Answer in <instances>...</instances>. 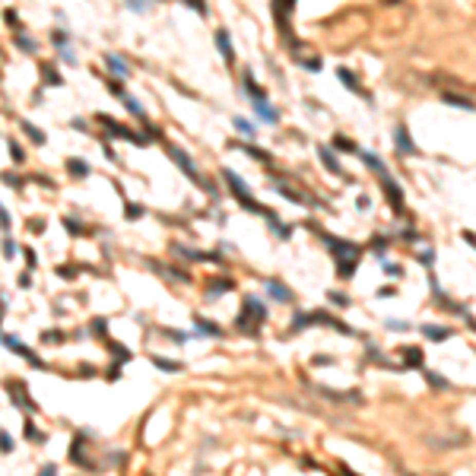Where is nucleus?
Wrapping results in <instances>:
<instances>
[{"label": "nucleus", "mask_w": 476, "mask_h": 476, "mask_svg": "<svg viewBox=\"0 0 476 476\" xmlns=\"http://www.w3.org/2000/svg\"><path fill=\"white\" fill-rule=\"evenodd\" d=\"M324 245L334 251V258H337V273L343 280H350L356 267H359V245L353 242H343L340 235H324Z\"/></svg>", "instance_id": "f257e3e1"}, {"label": "nucleus", "mask_w": 476, "mask_h": 476, "mask_svg": "<svg viewBox=\"0 0 476 476\" xmlns=\"http://www.w3.org/2000/svg\"><path fill=\"white\" fill-rule=\"evenodd\" d=\"M267 321V308H264V302L261 299H254V296H245V302H242V315H238V331L242 334H248V337H254L261 331V324Z\"/></svg>", "instance_id": "f03ea898"}, {"label": "nucleus", "mask_w": 476, "mask_h": 476, "mask_svg": "<svg viewBox=\"0 0 476 476\" xmlns=\"http://www.w3.org/2000/svg\"><path fill=\"white\" fill-rule=\"evenodd\" d=\"M223 178H226V185H229V191L235 194V200H238V204H242V207H248V210H254V213H261V216H267V219L273 216V213H270L267 207H261L258 200H254V197H251V194L245 191V181L238 178L235 172H229V169H226V172H223Z\"/></svg>", "instance_id": "7ed1b4c3"}, {"label": "nucleus", "mask_w": 476, "mask_h": 476, "mask_svg": "<svg viewBox=\"0 0 476 476\" xmlns=\"http://www.w3.org/2000/svg\"><path fill=\"white\" fill-rule=\"evenodd\" d=\"M169 156L175 159V166H178L181 172H185V175H188L191 181H197V185H204V188H210V185H207V181H204V178H200V172L194 169V162H191V156H188L185 150H178V146H169ZM210 191H213V188H210Z\"/></svg>", "instance_id": "20e7f679"}, {"label": "nucleus", "mask_w": 476, "mask_h": 476, "mask_svg": "<svg viewBox=\"0 0 476 476\" xmlns=\"http://www.w3.org/2000/svg\"><path fill=\"white\" fill-rule=\"evenodd\" d=\"M273 13H277V26H283V35L292 42L289 32V16H292V0H273Z\"/></svg>", "instance_id": "39448f33"}, {"label": "nucleus", "mask_w": 476, "mask_h": 476, "mask_svg": "<svg viewBox=\"0 0 476 476\" xmlns=\"http://www.w3.org/2000/svg\"><path fill=\"white\" fill-rule=\"evenodd\" d=\"M267 296H270L273 302H283V305H289V302H292L289 286H286V283H280V280H270V283H267Z\"/></svg>", "instance_id": "423d86ee"}, {"label": "nucleus", "mask_w": 476, "mask_h": 476, "mask_svg": "<svg viewBox=\"0 0 476 476\" xmlns=\"http://www.w3.org/2000/svg\"><path fill=\"white\" fill-rule=\"evenodd\" d=\"M394 143H397V150H400V153L416 156V143H413V137H410V131H407L404 124H400L397 131H394Z\"/></svg>", "instance_id": "0eeeda50"}, {"label": "nucleus", "mask_w": 476, "mask_h": 476, "mask_svg": "<svg viewBox=\"0 0 476 476\" xmlns=\"http://www.w3.org/2000/svg\"><path fill=\"white\" fill-rule=\"evenodd\" d=\"M423 337L432 340V343H445L451 337V327H442V324H423Z\"/></svg>", "instance_id": "6e6552de"}, {"label": "nucleus", "mask_w": 476, "mask_h": 476, "mask_svg": "<svg viewBox=\"0 0 476 476\" xmlns=\"http://www.w3.org/2000/svg\"><path fill=\"white\" fill-rule=\"evenodd\" d=\"M216 48H219V54L226 58V64L235 61V48H232V42H229V32H226V29H219V32H216Z\"/></svg>", "instance_id": "1a4fd4ad"}, {"label": "nucleus", "mask_w": 476, "mask_h": 476, "mask_svg": "<svg viewBox=\"0 0 476 476\" xmlns=\"http://www.w3.org/2000/svg\"><path fill=\"white\" fill-rule=\"evenodd\" d=\"M318 156H321V162H324V169H327V172H334V175H343V166H340V159H337L331 150H327V146H321V150H318Z\"/></svg>", "instance_id": "9d476101"}, {"label": "nucleus", "mask_w": 476, "mask_h": 476, "mask_svg": "<svg viewBox=\"0 0 476 476\" xmlns=\"http://www.w3.org/2000/svg\"><path fill=\"white\" fill-rule=\"evenodd\" d=\"M254 112H258V118H261V121H267V124H277V121H280V115L270 108V102H267V99H258V102H254Z\"/></svg>", "instance_id": "9b49d317"}, {"label": "nucleus", "mask_w": 476, "mask_h": 476, "mask_svg": "<svg viewBox=\"0 0 476 476\" xmlns=\"http://www.w3.org/2000/svg\"><path fill=\"white\" fill-rule=\"evenodd\" d=\"M207 286H210V299H216V296H223V292L235 289V283L226 280V277H213V280H207Z\"/></svg>", "instance_id": "f8f14e48"}, {"label": "nucleus", "mask_w": 476, "mask_h": 476, "mask_svg": "<svg viewBox=\"0 0 476 476\" xmlns=\"http://www.w3.org/2000/svg\"><path fill=\"white\" fill-rule=\"evenodd\" d=\"M337 77H340V80L346 83V89H350V93H362L365 99H369V93H365V89L359 86V80H356V77H353V73L346 70V67H340V70H337Z\"/></svg>", "instance_id": "ddd939ff"}, {"label": "nucleus", "mask_w": 476, "mask_h": 476, "mask_svg": "<svg viewBox=\"0 0 476 476\" xmlns=\"http://www.w3.org/2000/svg\"><path fill=\"white\" fill-rule=\"evenodd\" d=\"M404 369H423V350H416V346H410V350H404Z\"/></svg>", "instance_id": "4468645a"}, {"label": "nucleus", "mask_w": 476, "mask_h": 476, "mask_svg": "<svg viewBox=\"0 0 476 476\" xmlns=\"http://www.w3.org/2000/svg\"><path fill=\"white\" fill-rule=\"evenodd\" d=\"M105 67L112 70V73H118V77H127V73H131V67H127V64L118 58V54H108V58H105Z\"/></svg>", "instance_id": "2eb2a0df"}, {"label": "nucleus", "mask_w": 476, "mask_h": 476, "mask_svg": "<svg viewBox=\"0 0 476 476\" xmlns=\"http://www.w3.org/2000/svg\"><path fill=\"white\" fill-rule=\"evenodd\" d=\"M448 105H457V108H467V112H476V102L473 99H467V96H454V93H445L442 96Z\"/></svg>", "instance_id": "dca6fc26"}, {"label": "nucleus", "mask_w": 476, "mask_h": 476, "mask_svg": "<svg viewBox=\"0 0 476 476\" xmlns=\"http://www.w3.org/2000/svg\"><path fill=\"white\" fill-rule=\"evenodd\" d=\"M121 102H124V108H127V112H131L134 118H140V121L146 118V112H143V105H140V102H137L134 96H127V93H124V96H121Z\"/></svg>", "instance_id": "f3484780"}, {"label": "nucleus", "mask_w": 476, "mask_h": 476, "mask_svg": "<svg viewBox=\"0 0 476 476\" xmlns=\"http://www.w3.org/2000/svg\"><path fill=\"white\" fill-rule=\"evenodd\" d=\"M426 381H429V388H435V391H451L448 378H442L438 372H426Z\"/></svg>", "instance_id": "a211bd4d"}, {"label": "nucleus", "mask_w": 476, "mask_h": 476, "mask_svg": "<svg viewBox=\"0 0 476 476\" xmlns=\"http://www.w3.org/2000/svg\"><path fill=\"white\" fill-rule=\"evenodd\" d=\"M197 321V331L200 334H210V337H223V327H216L213 321H204V318H194Z\"/></svg>", "instance_id": "6ab92c4d"}, {"label": "nucleus", "mask_w": 476, "mask_h": 476, "mask_svg": "<svg viewBox=\"0 0 476 476\" xmlns=\"http://www.w3.org/2000/svg\"><path fill=\"white\" fill-rule=\"evenodd\" d=\"M23 131L29 134V140L35 143V146H45V134L39 131V127H35V124H29V121H23Z\"/></svg>", "instance_id": "aec40b11"}, {"label": "nucleus", "mask_w": 476, "mask_h": 476, "mask_svg": "<svg viewBox=\"0 0 476 476\" xmlns=\"http://www.w3.org/2000/svg\"><path fill=\"white\" fill-rule=\"evenodd\" d=\"M67 169H70V175H77V178H86V175H89L86 159H70V162H67Z\"/></svg>", "instance_id": "412c9836"}, {"label": "nucleus", "mask_w": 476, "mask_h": 476, "mask_svg": "<svg viewBox=\"0 0 476 476\" xmlns=\"http://www.w3.org/2000/svg\"><path fill=\"white\" fill-rule=\"evenodd\" d=\"M23 432H26V435L32 438V442H35V445H45V435H42L39 429H35V423H32V419H29V416H26V423H23Z\"/></svg>", "instance_id": "4be33fe9"}, {"label": "nucleus", "mask_w": 476, "mask_h": 476, "mask_svg": "<svg viewBox=\"0 0 476 476\" xmlns=\"http://www.w3.org/2000/svg\"><path fill=\"white\" fill-rule=\"evenodd\" d=\"M153 365H159L162 372H181V362H172V359H162V356H153Z\"/></svg>", "instance_id": "5701e85b"}, {"label": "nucleus", "mask_w": 476, "mask_h": 476, "mask_svg": "<svg viewBox=\"0 0 476 476\" xmlns=\"http://www.w3.org/2000/svg\"><path fill=\"white\" fill-rule=\"evenodd\" d=\"M388 245H391L388 235H375V238H372V251H375V254H384V251H388Z\"/></svg>", "instance_id": "b1692460"}, {"label": "nucleus", "mask_w": 476, "mask_h": 476, "mask_svg": "<svg viewBox=\"0 0 476 476\" xmlns=\"http://www.w3.org/2000/svg\"><path fill=\"white\" fill-rule=\"evenodd\" d=\"M0 181H7L13 191H20V188H23V178H20V175H13V172H4V175H0Z\"/></svg>", "instance_id": "393cba45"}, {"label": "nucleus", "mask_w": 476, "mask_h": 476, "mask_svg": "<svg viewBox=\"0 0 476 476\" xmlns=\"http://www.w3.org/2000/svg\"><path fill=\"white\" fill-rule=\"evenodd\" d=\"M127 10H134V13H146L150 10V0H124Z\"/></svg>", "instance_id": "a878e982"}, {"label": "nucleus", "mask_w": 476, "mask_h": 476, "mask_svg": "<svg viewBox=\"0 0 476 476\" xmlns=\"http://www.w3.org/2000/svg\"><path fill=\"white\" fill-rule=\"evenodd\" d=\"M185 4H188L197 16H207V13H210V10H207V0H185Z\"/></svg>", "instance_id": "bb28decb"}, {"label": "nucleus", "mask_w": 476, "mask_h": 476, "mask_svg": "<svg viewBox=\"0 0 476 476\" xmlns=\"http://www.w3.org/2000/svg\"><path fill=\"white\" fill-rule=\"evenodd\" d=\"M42 343H54V346H58V343H64V334L61 331H45L42 334Z\"/></svg>", "instance_id": "cd10ccee"}, {"label": "nucleus", "mask_w": 476, "mask_h": 476, "mask_svg": "<svg viewBox=\"0 0 476 476\" xmlns=\"http://www.w3.org/2000/svg\"><path fill=\"white\" fill-rule=\"evenodd\" d=\"M334 143H337V146H340V150H346V153H362V150H359V146H356V143H353V140H346V137H337V140H334Z\"/></svg>", "instance_id": "c85d7f7f"}, {"label": "nucleus", "mask_w": 476, "mask_h": 476, "mask_svg": "<svg viewBox=\"0 0 476 476\" xmlns=\"http://www.w3.org/2000/svg\"><path fill=\"white\" fill-rule=\"evenodd\" d=\"M124 216H127V219H140V216H143V207H137V204H124Z\"/></svg>", "instance_id": "c756f323"}, {"label": "nucleus", "mask_w": 476, "mask_h": 476, "mask_svg": "<svg viewBox=\"0 0 476 476\" xmlns=\"http://www.w3.org/2000/svg\"><path fill=\"white\" fill-rule=\"evenodd\" d=\"M45 80H48V83H54V86H64L61 73H58V70H51V67H45Z\"/></svg>", "instance_id": "7c9ffc66"}, {"label": "nucleus", "mask_w": 476, "mask_h": 476, "mask_svg": "<svg viewBox=\"0 0 476 476\" xmlns=\"http://www.w3.org/2000/svg\"><path fill=\"white\" fill-rule=\"evenodd\" d=\"M245 153H248V156H258L261 162H270V153H264V150H258V146H245Z\"/></svg>", "instance_id": "2f4dec72"}, {"label": "nucleus", "mask_w": 476, "mask_h": 476, "mask_svg": "<svg viewBox=\"0 0 476 476\" xmlns=\"http://www.w3.org/2000/svg\"><path fill=\"white\" fill-rule=\"evenodd\" d=\"M0 451H4V454H10V451H13V438H10L7 432H0Z\"/></svg>", "instance_id": "473e14b6"}, {"label": "nucleus", "mask_w": 476, "mask_h": 476, "mask_svg": "<svg viewBox=\"0 0 476 476\" xmlns=\"http://www.w3.org/2000/svg\"><path fill=\"white\" fill-rule=\"evenodd\" d=\"M235 127H238V131H242V134H248V137H254V127L245 121V118H235Z\"/></svg>", "instance_id": "72a5a7b5"}, {"label": "nucleus", "mask_w": 476, "mask_h": 476, "mask_svg": "<svg viewBox=\"0 0 476 476\" xmlns=\"http://www.w3.org/2000/svg\"><path fill=\"white\" fill-rule=\"evenodd\" d=\"M419 261H423V267H432L435 264V251H423V254H419Z\"/></svg>", "instance_id": "f704fd0d"}, {"label": "nucleus", "mask_w": 476, "mask_h": 476, "mask_svg": "<svg viewBox=\"0 0 476 476\" xmlns=\"http://www.w3.org/2000/svg\"><path fill=\"white\" fill-rule=\"evenodd\" d=\"M10 156H13V162H16V166H20V162H23V150H20V146H16V143H10Z\"/></svg>", "instance_id": "c9c22d12"}, {"label": "nucleus", "mask_w": 476, "mask_h": 476, "mask_svg": "<svg viewBox=\"0 0 476 476\" xmlns=\"http://www.w3.org/2000/svg\"><path fill=\"white\" fill-rule=\"evenodd\" d=\"M0 229H10V213H7V207H0Z\"/></svg>", "instance_id": "e433bc0d"}, {"label": "nucleus", "mask_w": 476, "mask_h": 476, "mask_svg": "<svg viewBox=\"0 0 476 476\" xmlns=\"http://www.w3.org/2000/svg\"><path fill=\"white\" fill-rule=\"evenodd\" d=\"M16 45H20V48H26V51H35V48H39V45H35L32 39H23V35L16 39Z\"/></svg>", "instance_id": "4c0bfd02"}, {"label": "nucleus", "mask_w": 476, "mask_h": 476, "mask_svg": "<svg viewBox=\"0 0 476 476\" xmlns=\"http://www.w3.org/2000/svg\"><path fill=\"white\" fill-rule=\"evenodd\" d=\"M327 299H331L334 305H350V299H346V296H340V292H331V296H327Z\"/></svg>", "instance_id": "58836bf2"}, {"label": "nucleus", "mask_w": 476, "mask_h": 476, "mask_svg": "<svg viewBox=\"0 0 476 476\" xmlns=\"http://www.w3.org/2000/svg\"><path fill=\"white\" fill-rule=\"evenodd\" d=\"M391 296H397V289H394V286H384V289H378V299H391Z\"/></svg>", "instance_id": "ea45409f"}, {"label": "nucleus", "mask_w": 476, "mask_h": 476, "mask_svg": "<svg viewBox=\"0 0 476 476\" xmlns=\"http://www.w3.org/2000/svg\"><path fill=\"white\" fill-rule=\"evenodd\" d=\"M388 327H391V331H410L407 321H388Z\"/></svg>", "instance_id": "a19ab883"}, {"label": "nucleus", "mask_w": 476, "mask_h": 476, "mask_svg": "<svg viewBox=\"0 0 476 476\" xmlns=\"http://www.w3.org/2000/svg\"><path fill=\"white\" fill-rule=\"evenodd\" d=\"M39 476H58V467H54V464H45V467L39 470Z\"/></svg>", "instance_id": "79ce46f5"}, {"label": "nucleus", "mask_w": 476, "mask_h": 476, "mask_svg": "<svg viewBox=\"0 0 476 476\" xmlns=\"http://www.w3.org/2000/svg\"><path fill=\"white\" fill-rule=\"evenodd\" d=\"M302 67H308V70H321V61H315V58H308V61H299Z\"/></svg>", "instance_id": "37998d69"}, {"label": "nucleus", "mask_w": 476, "mask_h": 476, "mask_svg": "<svg viewBox=\"0 0 476 476\" xmlns=\"http://www.w3.org/2000/svg\"><path fill=\"white\" fill-rule=\"evenodd\" d=\"M4 254H7V258H13V254H16V245L10 242V238H7V242H4Z\"/></svg>", "instance_id": "c03bdc74"}, {"label": "nucleus", "mask_w": 476, "mask_h": 476, "mask_svg": "<svg viewBox=\"0 0 476 476\" xmlns=\"http://www.w3.org/2000/svg\"><path fill=\"white\" fill-rule=\"evenodd\" d=\"M384 270H388V273H391V277H400V273H404V270H400L397 264H384Z\"/></svg>", "instance_id": "a18cd8bd"}, {"label": "nucleus", "mask_w": 476, "mask_h": 476, "mask_svg": "<svg viewBox=\"0 0 476 476\" xmlns=\"http://www.w3.org/2000/svg\"><path fill=\"white\" fill-rule=\"evenodd\" d=\"M26 261H29V267H35V251L32 248H26Z\"/></svg>", "instance_id": "49530a36"}, {"label": "nucleus", "mask_w": 476, "mask_h": 476, "mask_svg": "<svg viewBox=\"0 0 476 476\" xmlns=\"http://www.w3.org/2000/svg\"><path fill=\"white\" fill-rule=\"evenodd\" d=\"M29 283H32V277H29V273H20V286H23V289H26V286H29Z\"/></svg>", "instance_id": "de8ad7c7"}, {"label": "nucleus", "mask_w": 476, "mask_h": 476, "mask_svg": "<svg viewBox=\"0 0 476 476\" xmlns=\"http://www.w3.org/2000/svg\"><path fill=\"white\" fill-rule=\"evenodd\" d=\"M464 238H467V242H470V245L476 248V235H473V232H464Z\"/></svg>", "instance_id": "09e8293b"}, {"label": "nucleus", "mask_w": 476, "mask_h": 476, "mask_svg": "<svg viewBox=\"0 0 476 476\" xmlns=\"http://www.w3.org/2000/svg\"><path fill=\"white\" fill-rule=\"evenodd\" d=\"M388 4H397V0H388Z\"/></svg>", "instance_id": "8fccbe9b"}]
</instances>
